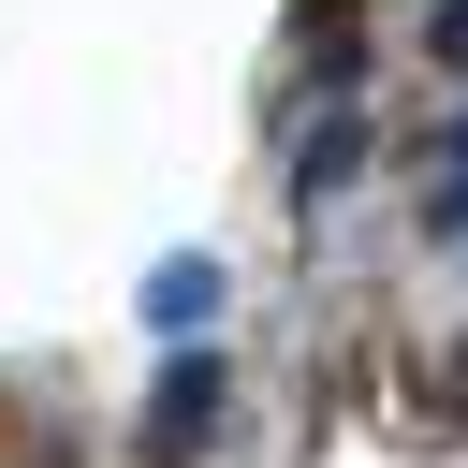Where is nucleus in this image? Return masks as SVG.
<instances>
[{
    "mask_svg": "<svg viewBox=\"0 0 468 468\" xmlns=\"http://www.w3.org/2000/svg\"><path fill=\"white\" fill-rule=\"evenodd\" d=\"M424 44H439V58L468 73V0H439V15H424Z\"/></svg>",
    "mask_w": 468,
    "mask_h": 468,
    "instance_id": "nucleus-4",
    "label": "nucleus"
},
{
    "mask_svg": "<svg viewBox=\"0 0 468 468\" xmlns=\"http://www.w3.org/2000/svg\"><path fill=\"white\" fill-rule=\"evenodd\" d=\"M351 161H366V117H322V132H307V161H292V190H307V205H336V190H351Z\"/></svg>",
    "mask_w": 468,
    "mask_h": 468,
    "instance_id": "nucleus-2",
    "label": "nucleus"
},
{
    "mask_svg": "<svg viewBox=\"0 0 468 468\" xmlns=\"http://www.w3.org/2000/svg\"><path fill=\"white\" fill-rule=\"evenodd\" d=\"M146 307H161V322H205V307H219V263H161Z\"/></svg>",
    "mask_w": 468,
    "mask_h": 468,
    "instance_id": "nucleus-3",
    "label": "nucleus"
},
{
    "mask_svg": "<svg viewBox=\"0 0 468 468\" xmlns=\"http://www.w3.org/2000/svg\"><path fill=\"white\" fill-rule=\"evenodd\" d=\"M453 190H468V117H453Z\"/></svg>",
    "mask_w": 468,
    "mask_h": 468,
    "instance_id": "nucleus-5",
    "label": "nucleus"
},
{
    "mask_svg": "<svg viewBox=\"0 0 468 468\" xmlns=\"http://www.w3.org/2000/svg\"><path fill=\"white\" fill-rule=\"evenodd\" d=\"M219 395H234V366H219V351H176L161 395H146V453H190V439L219 424Z\"/></svg>",
    "mask_w": 468,
    "mask_h": 468,
    "instance_id": "nucleus-1",
    "label": "nucleus"
}]
</instances>
